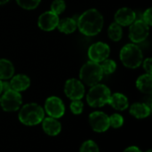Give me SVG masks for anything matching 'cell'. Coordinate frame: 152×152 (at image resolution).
<instances>
[{"mask_svg": "<svg viewBox=\"0 0 152 152\" xmlns=\"http://www.w3.org/2000/svg\"><path fill=\"white\" fill-rule=\"evenodd\" d=\"M115 22L122 26H130L136 20V13L128 7H122L117 11L114 16Z\"/></svg>", "mask_w": 152, "mask_h": 152, "instance_id": "13", "label": "cell"}, {"mask_svg": "<svg viewBox=\"0 0 152 152\" xmlns=\"http://www.w3.org/2000/svg\"><path fill=\"white\" fill-rule=\"evenodd\" d=\"M101 63L102 64H100V65L102 67L103 74H106V75L112 74L115 72V70L117 69V63L115 62V61H113L111 59L107 58L106 60H104Z\"/></svg>", "mask_w": 152, "mask_h": 152, "instance_id": "22", "label": "cell"}, {"mask_svg": "<svg viewBox=\"0 0 152 152\" xmlns=\"http://www.w3.org/2000/svg\"><path fill=\"white\" fill-rule=\"evenodd\" d=\"M30 86V79L28 76L23 74H18L12 77L10 81L11 89L16 92H22L27 90Z\"/></svg>", "mask_w": 152, "mask_h": 152, "instance_id": "15", "label": "cell"}, {"mask_svg": "<svg viewBox=\"0 0 152 152\" xmlns=\"http://www.w3.org/2000/svg\"><path fill=\"white\" fill-rule=\"evenodd\" d=\"M16 2L23 9L33 10L39 5L41 0H16Z\"/></svg>", "mask_w": 152, "mask_h": 152, "instance_id": "23", "label": "cell"}, {"mask_svg": "<svg viewBox=\"0 0 152 152\" xmlns=\"http://www.w3.org/2000/svg\"><path fill=\"white\" fill-rule=\"evenodd\" d=\"M136 87L143 94H151L152 93V77L151 74H143L140 76L136 80Z\"/></svg>", "mask_w": 152, "mask_h": 152, "instance_id": "18", "label": "cell"}, {"mask_svg": "<svg viewBox=\"0 0 152 152\" xmlns=\"http://www.w3.org/2000/svg\"><path fill=\"white\" fill-rule=\"evenodd\" d=\"M151 107H150L147 103L142 102H135L130 107V113L136 118L142 119L146 118L151 115Z\"/></svg>", "mask_w": 152, "mask_h": 152, "instance_id": "16", "label": "cell"}, {"mask_svg": "<svg viewBox=\"0 0 152 152\" xmlns=\"http://www.w3.org/2000/svg\"><path fill=\"white\" fill-rule=\"evenodd\" d=\"M146 152H152V151H151V150H149L148 151H146Z\"/></svg>", "mask_w": 152, "mask_h": 152, "instance_id": "33", "label": "cell"}, {"mask_svg": "<svg viewBox=\"0 0 152 152\" xmlns=\"http://www.w3.org/2000/svg\"><path fill=\"white\" fill-rule=\"evenodd\" d=\"M111 92L110 88L102 84H97L91 86L87 93L86 101L93 108H101L109 103Z\"/></svg>", "mask_w": 152, "mask_h": 152, "instance_id": "4", "label": "cell"}, {"mask_svg": "<svg viewBox=\"0 0 152 152\" xmlns=\"http://www.w3.org/2000/svg\"><path fill=\"white\" fill-rule=\"evenodd\" d=\"M102 77L103 72L100 63L92 61L86 62L79 71V77L81 81L89 86L99 84Z\"/></svg>", "mask_w": 152, "mask_h": 152, "instance_id": "3", "label": "cell"}, {"mask_svg": "<svg viewBox=\"0 0 152 152\" xmlns=\"http://www.w3.org/2000/svg\"><path fill=\"white\" fill-rule=\"evenodd\" d=\"M108 36L112 41L118 42L122 38V36H123L122 27L116 22L111 23L108 28Z\"/></svg>", "mask_w": 152, "mask_h": 152, "instance_id": "21", "label": "cell"}, {"mask_svg": "<svg viewBox=\"0 0 152 152\" xmlns=\"http://www.w3.org/2000/svg\"><path fill=\"white\" fill-rule=\"evenodd\" d=\"M142 64H143V69H145V71L147 72V74H151V70H152L151 58H147V59H145V61H143Z\"/></svg>", "mask_w": 152, "mask_h": 152, "instance_id": "29", "label": "cell"}, {"mask_svg": "<svg viewBox=\"0 0 152 152\" xmlns=\"http://www.w3.org/2000/svg\"><path fill=\"white\" fill-rule=\"evenodd\" d=\"M45 110L49 117L60 118L65 113V106L61 99L57 96H51L45 101Z\"/></svg>", "mask_w": 152, "mask_h": 152, "instance_id": "10", "label": "cell"}, {"mask_svg": "<svg viewBox=\"0 0 152 152\" xmlns=\"http://www.w3.org/2000/svg\"><path fill=\"white\" fill-rule=\"evenodd\" d=\"M124 152H142V151L136 146H130V147L126 148L124 151Z\"/></svg>", "mask_w": 152, "mask_h": 152, "instance_id": "30", "label": "cell"}, {"mask_svg": "<svg viewBox=\"0 0 152 152\" xmlns=\"http://www.w3.org/2000/svg\"><path fill=\"white\" fill-rule=\"evenodd\" d=\"M66 9V3L64 0H54L51 4V10L57 15L62 13Z\"/></svg>", "mask_w": 152, "mask_h": 152, "instance_id": "24", "label": "cell"}, {"mask_svg": "<svg viewBox=\"0 0 152 152\" xmlns=\"http://www.w3.org/2000/svg\"><path fill=\"white\" fill-rule=\"evenodd\" d=\"M8 2H9V0H0V4H4Z\"/></svg>", "mask_w": 152, "mask_h": 152, "instance_id": "32", "label": "cell"}, {"mask_svg": "<svg viewBox=\"0 0 152 152\" xmlns=\"http://www.w3.org/2000/svg\"><path fill=\"white\" fill-rule=\"evenodd\" d=\"M70 110L73 114L75 115H79L83 112L84 110V103L80 101V100H75L72 101V102L70 103Z\"/></svg>", "mask_w": 152, "mask_h": 152, "instance_id": "27", "label": "cell"}, {"mask_svg": "<svg viewBox=\"0 0 152 152\" xmlns=\"http://www.w3.org/2000/svg\"><path fill=\"white\" fill-rule=\"evenodd\" d=\"M122 63L129 69H136L142 63V52L135 44H127L119 53Z\"/></svg>", "mask_w": 152, "mask_h": 152, "instance_id": "5", "label": "cell"}, {"mask_svg": "<svg viewBox=\"0 0 152 152\" xmlns=\"http://www.w3.org/2000/svg\"><path fill=\"white\" fill-rule=\"evenodd\" d=\"M77 26L85 36H96L102 29L103 16L98 10L89 9L79 16L77 20Z\"/></svg>", "mask_w": 152, "mask_h": 152, "instance_id": "1", "label": "cell"}, {"mask_svg": "<svg viewBox=\"0 0 152 152\" xmlns=\"http://www.w3.org/2000/svg\"><path fill=\"white\" fill-rule=\"evenodd\" d=\"M148 26H151L152 25V12L151 8L147 9L143 14H142V19Z\"/></svg>", "mask_w": 152, "mask_h": 152, "instance_id": "28", "label": "cell"}, {"mask_svg": "<svg viewBox=\"0 0 152 152\" xmlns=\"http://www.w3.org/2000/svg\"><path fill=\"white\" fill-rule=\"evenodd\" d=\"M110 119V126H112L113 128H119L124 124V118L118 113L112 114L110 117H109Z\"/></svg>", "mask_w": 152, "mask_h": 152, "instance_id": "25", "label": "cell"}, {"mask_svg": "<svg viewBox=\"0 0 152 152\" xmlns=\"http://www.w3.org/2000/svg\"><path fill=\"white\" fill-rule=\"evenodd\" d=\"M45 118V110L37 103H27L19 112V120L26 126H36Z\"/></svg>", "mask_w": 152, "mask_h": 152, "instance_id": "2", "label": "cell"}, {"mask_svg": "<svg viewBox=\"0 0 152 152\" xmlns=\"http://www.w3.org/2000/svg\"><path fill=\"white\" fill-rule=\"evenodd\" d=\"M14 74V67L12 63L6 59H0V80H7L12 78Z\"/></svg>", "mask_w": 152, "mask_h": 152, "instance_id": "19", "label": "cell"}, {"mask_svg": "<svg viewBox=\"0 0 152 152\" xmlns=\"http://www.w3.org/2000/svg\"><path fill=\"white\" fill-rule=\"evenodd\" d=\"M110 53V48L109 45L103 42H97L93 44L88 49V57L90 61L101 63L107 58Z\"/></svg>", "mask_w": 152, "mask_h": 152, "instance_id": "8", "label": "cell"}, {"mask_svg": "<svg viewBox=\"0 0 152 152\" xmlns=\"http://www.w3.org/2000/svg\"><path fill=\"white\" fill-rule=\"evenodd\" d=\"M79 152H99V148L94 141L88 140L82 144Z\"/></svg>", "mask_w": 152, "mask_h": 152, "instance_id": "26", "label": "cell"}, {"mask_svg": "<svg viewBox=\"0 0 152 152\" xmlns=\"http://www.w3.org/2000/svg\"><path fill=\"white\" fill-rule=\"evenodd\" d=\"M109 104L111 105L112 108H114L117 110H125L129 106L128 99L126 95L120 93H116L110 95Z\"/></svg>", "mask_w": 152, "mask_h": 152, "instance_id": "17", "label": "cell"}, {"mask_svg": "<svg viewBox=\"0 0 152 152\" xmlns=\"http://www.w3.org/2000/svg\"><path fill=\"white\" fill-rule=\"evenodd\" d=\"M150 34V26L142 20H135L129 28V38L133 43H142Z\"/></svg>", "mask_w": 152, "mask_h": 152, "instance_id": "7", "label": "cell"}, {"mask_svg": "<svg viewBox=\"0 0 152 152\" xmlns=\"http://www.w3.org/2000/svg\"><path fill=\"white\" fill-rule=\"evenodd\" d=\"M59 16L52 11L43 12L37 20L38 27L45 31H51L57 28L59 23Z\"/></svg>", "mask_w": 152, "mask_h": 152, "instance_id": "12", "label": "cell"}, {"mask_svg": "<svg viewBox=\"0 0 152 152\" xmlns=\"http://www.w3.org/2000/svg\"><path fill=\"white\" fill-rule=\"evenodd\" d=\"M42 127L44 132L51 136L58 135L61 131V125L58 121V118H45L42 121Z\"/></svg>", "mask_w": 152, "mask_h": 152, "instance_id": "14", "label": "cell"}, {"mask_svg": "<svg viewBox=\"0 0 152 152\" xmlns=\"http://www.w3.org/2000/svg\"><path fill=\"white\" fill-rule=\"evenodd\" d=\"M22 103V97L19 92L9 89L0 96V105L6 112H14L20 109Z\"/></svg>", "mask_w": 152, "mask_h": 152, "instance_id": "6", "label": "cell"}, {"mask_svg": "<svg viewBox=\"0 0 152 152\" xmlns=\"http://www.w3.org/2000/svg\"><path fill=\"white\" fill-rule=\"evenodd\" d=\"M77 20H75L73 18H63L59 20V23L57 25L58 29L64 33V34H71L73 33L77 28Z\"/></svg>", "mask_w": 152, "mask_h": 152, "instance_id": "20", "label": "cell"}, {"mask_svg": "<svg viewBox=\"0 0 152 152\" xmlns=\"http://www.w3.org/2000/svg\"><path fill=\"white\" fill-rule=\"evenodd\" d=\"M89 123L94 132L103 133L110 127L109 116L102 111H94L89 116Z\"/></svg>", "mask_w": 152, "mask_h": 152, "instance_id": "11", "label": "cell"}, {"mask_svg": "<svg viewBox=\"0 0 152 152\" xmlns=\"http://www.w3.org/2000/svg\"><path fill=\"white\" fill-rule=\"evenodd\" d=\"M64 93L67 97L72 101L81 100L85 95V86L80 80L70 78L65 83Z\"/></svg>", "mask_w": 152, "mask_h": 152, "instance_id": "9", "label": "cell"}, {"mask_svg": "<svg viewBox=\"0 0 152 152\" xmlns=\"http://www.w3.org/2000/svg\"><path fill=\"white\" fill-rule=\"evenodd\" d=\"M3 93V86H2V80H0V96Z\"/></svg>", "mask_w": 152, "mask_h": 152, "instance_id": "31", "label": "cell"}]
</instances>
